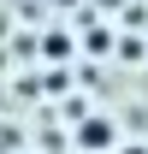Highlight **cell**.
<instances>
[{"label":"cell","mask_w":148,"mask_h":154,"mask_svg":"<svg viewBox=\"0 0 148 154\" xmlns=\"http://www.w3.org/2000/svg\"><path fill=\"white\" fill-rule=\"evenodd\" d=\"M71 142H77L83 154H113V148H119V125H113L107 113H83L77 131H71Z\"/></svg>","instance_id":"obj_1"},{"label":"cell","mask_w":148,"mask_h":154,"mask_svg":"<svg viewBox=\"0 0 148 154\" xmlns=\"http://www.w3.org/2000/svg\"><path fill=\"white\" fill-rule=\"evenodd\" d=\"M71 48H77V42L65 36V30H54V36H42V59H71Z\"/></svg>","instance_id":"obj_2"},{"label":"cell","mask_w":148,"mask_h":154,"mask_svg":"<svg viewBox=\"0 0 148 154\" xmlns=\"http://www.w3.org/2000/svg\"><path fill=\"white\" fill-rule=\"evenodd\" d=\"M119 59H130V65H136V59H148V42H136V36H125V42H119Z\"/></svg>","instance_id":"obj_3"},{"label":"cell","mask_w":148,"mask_h":154,"mask_svg":"<svg viewBox=\"0 0 148 154\" xmlns=\"http://www.w3.org/2000/svg\"><path fill=\"white\" fill-rule=\"evenodd\" d=\"M113 154H148V142H119Z\"/></svg>","instance_id":"obj_4"},{"label":"cell","mask_w":148,"mask_h":154,"mask_svg":"<svg viewBox=\"0 0 148 154\" xmlns=\"http://www.w3.org/2000/svg\"><path fill=\"white\" fill-rule=\"evenodd\" d=\"M59 6H71V0H59Z\"/></svg>","instance_id":"obj_5"}]
</instances>
